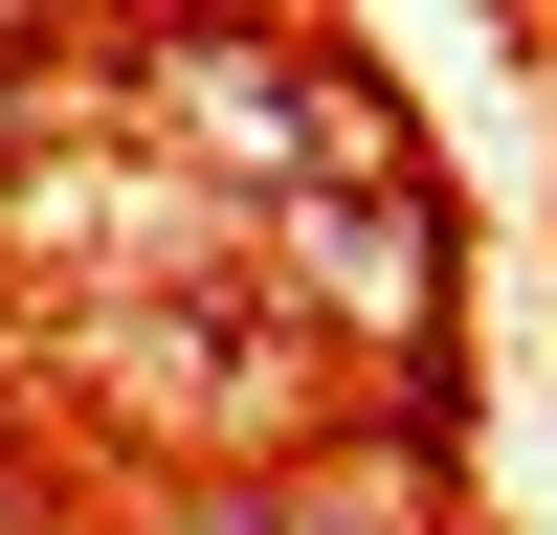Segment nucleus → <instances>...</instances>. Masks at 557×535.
<instances>
[{"label": "nucleus", "instance_id": "nucleus-1", "mask_svg": "<svg viewBox=\"0 0 557 535\" xmlns=\"http://www.w3.org/2000/svg\"><path fill=\"white\" fill-rule=\"evenodd\" d=\"M290 268L357 312V335H424V290H446V268H424V201H401V178H380V201H290Z\"/></svg>", "mask_w": 557, "mask_h": 535}, {"label": "nucleus", "instance_id": "nucleus-2", "mask_svg": "<svg viewBox=\"0 0 557 535\" xmlns=\"http://www.w3.org/2000/svg\"><path fill=\"white\" fill-rule=\"evenodd\" d=\"M0 23H23V0H0Z\"/></svg>", "mask_w": 557, "mask_h": 535}]
</instances>
